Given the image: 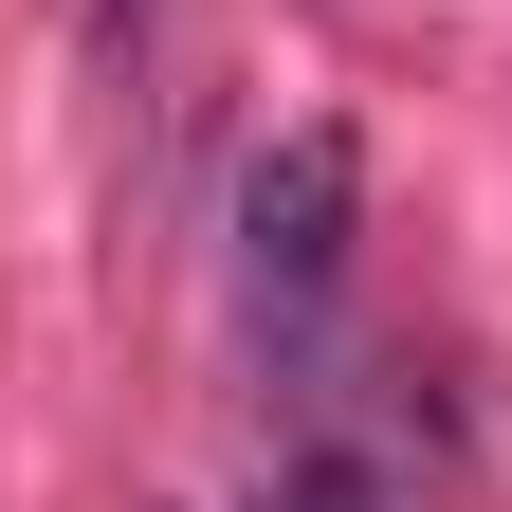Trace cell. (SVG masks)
<instances>
[{
	"label": "cell",
	"instance_id": "3",
	"mask_svg": "<svg viewBox=\"0 0 512 512\" xmlns=\"http://www.w3.org/2000/svg\"><path fill=\"white\" fill-rule=\"evenodd\" d=\"M128 19H147V0H128Z\"/></svg>",
	"mask_w": 512,
	"mask_h": 512
},
{
	"label": "cell",
	"instance_id": "1",
	"mask_svg": "<svg viewBox=\"0 0 512 512\" xmlns=\"http://www.w3.org/2000/svg\"><path fill=\"white\" fill-rule=\"evenodd\" d=\"M348 238H366V147H348V128H275V147L238 165V311H256V348H275V366L330 348Z\"/></svg>",
	"mask_w": 512,
	"mask_h": 512
},
{
	"label": "cell",
	"instance_id": "2",
	"mask_svg": "<svg viewBox=\"0 0 512 512\" xmlns=\"http://www.w3.org/2000/svg\"><path fill=\"white\" fill-rule=\"evenodd\" d=\"M256 512H384V476L348 458V439H293V458H275V494H256Z\"/></svg>",
	"mask_w": 512,
	"mask_h": 512
}]
</instances>
